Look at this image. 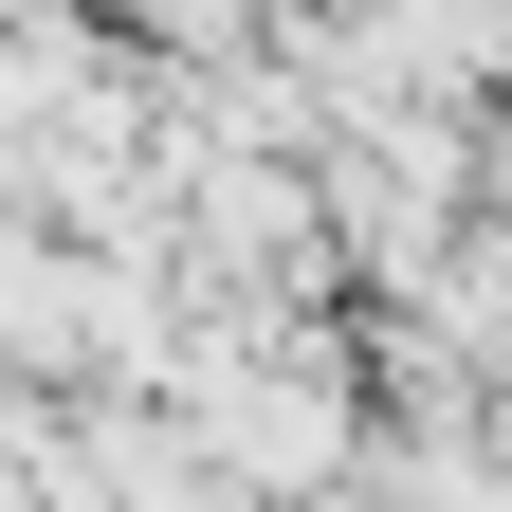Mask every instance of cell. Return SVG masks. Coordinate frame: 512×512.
<instances>
[{"label": "cell", "mask_w": 512, "mask_h": 512, "mask_svg": "<svg viewBox=\"0 0 512 512\" xmlns=\"http://www.w3.org/2000/svg\"><path fill=\"white\" fill-rule=\"evenodd\" d=\"M384 512H512V439H476V403L458 421H384Z\"/></svg>", "instance_id": "6da1fadb"}]
</instances>
